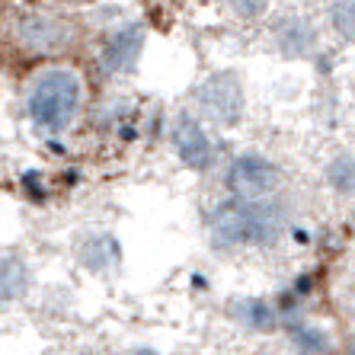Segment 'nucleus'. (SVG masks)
<instances>
[{
	"label": "nucleus",
	"mask_w": 355,
	"mask_h": 355,
	"mask_svg": "<svg viewBox=\"0 0 355 355\" xmlns=\"http://www.w3.org/2000/svg\"><path fill=\"white\" fill-rule=\"evenodd\" d=\"M218 247H269L282 237V215L272 202L224 198L205 218Z\"/></svg>",
	"instance_id": "nucleus-2"
},
{
	"label": "nucleus",
	"mask_w": 355,
	"mask_h": 355,
	"mask_svg": "<svg viewBox=\"0 0 355 355\" xmlns=\"http://www.w3.org/2000/svg\"><path fill=\"white\" fill-rule=\"evenodd\" d=\"M141 45H144V33H141L138 26H125L119 33H112L99 51V67L106 71V74H125V71H132L135 61L141 55Z\"/></svg>",
	"instance_id": "nucleus-7"
},
{
	"label": "nucleus",
	"mask_w": 355,
	"mask_h": 355,
	"mask_svg": "<svg viewBox=\"0 0 355 355\" xmlns=\"http://www.w3.org/2000/svg\"><path fill=\"white\" fill-rule=\"evenodd\" d=\"M196 103L202 119L215 125H237L247 106L237 74H211L208 80H202L196 90Z\"/></svg>",
	"instance_id": "nucleus-4"
},
{
	"label": "nucleus",
	"mask_w": 355,
	"mask_h": 355,
	"mask_svg": "<svg viewBox=\"0 0 355 355\" xmlns=\"http://www.w3.org/2000/svg\"><path fill=\"white\" fill-rule=\"evenodd\" d=\"M282 186V170L263 154H240L227 166V189L240 202H272Z\"/></svg>",
	"instance_id": "nucleus-3"
},
{
	"label": "nucleus",
	"mask_w": 355,
	"mask_h": 355,
	"mask_svg": "<svg viewBox=\"0 0 355 355\" xmlns=\"http://www.w3.org/2000/svg\"><path fill=\"white\" fill-rule=\"evenodd\" d=\"M170 141H173L176 157L189 166V170H208L218 157L211 135H208L205 125L198 122L196 116H189V112H180V116L173 119V125H170Z\"/></svg>",
	"instance_id": "nucleus-6"
},
{
	"label": "nucleus",
	"mask_w": 355,
	"mask_h": 355,
	"mask_svg": "<svg viewBox=\"0 0 355 355\" xmlns=\"http://www.w3.org/2000/svg\"><path fill=\"white\" fill-rule=\"evenodd\" d=\"M333 29L346 42H355V0H336L330 10Z\"/></svg>",
	"instance_id": "nucleus-10"
},
{
	"label": "nucleus",
	"mask_w": 355,
	"mask_h": 355,
	"mask_svg": "<svg viewBox=\"0 0 355 355\" xmlns=\"http://www.w3.org/2000/svg\"><path fill=\"white\" fill-rule=\"evenodd\" d=\"M17 39L33 55H58V51H64L71 45L74 29H71V23L64 17L45 13V10H33V13L19 17Z\"/></svg>",
	"instance_id": "nucleus-5"
},
{
	"label": "nucleus",
	"mask_w": 355,
	"mask_h": 355,
	"mask_svg": "<svg viewBox=\"0 0 355 355\" xmlns=\"http://www.w3.org/2000/svg\"><path fill=\"white\" fill-rule=\"evenodd\" d=\"M295 346H301L311 355H320V352H327L330 339H327V333H323L320 327H314V323H301L295 330Z\"/></svg>",
	"instance_id": "nucleus-11"
},
{
	"label": "nucleus",
	"mask_w": 355,
	"mask_h": 355,
	"mask_svg": "<svg viewBox=\"0 0 355 355\" xmlns=\"http://www.w3.org/2000/svg\"><path fill=\"white\" fill-rule=\"evenodd\" d=\"M234 314L247 323V327H253V330H272L275 327L272 307L266 304V301H259V297H243V301H237V304H234Z\"/></svg>",
	"instance_id": "nucleus-9"
},
{
	"label": "nucleus",
	"mask_w": 355,
	"mask_h": 355,
	"mask_svg": "<svg viewBox=\"0 0 355 355\" xmlns=\"http://www.w3.org/2000/svg\"><path fill=\"white\" fill-rule=\"evenodd\" d=\"M330 182H333V189H336V192L355 196V160H352V157L333 160V166H330Z\"/></svg>",
	"instance_id": "nucleus-12"
},
{
	"label": "nucleus",
	"mask_w": 355,
	"mask_h": 355,
	"mask_svg": "<svg viewBox=\"0 0 355 355\" xmlns=\"http://www.w3.org/2000/svg\"><path fill=\"white\" fill-rule=\"evenodd\" d=\"M29 288V266L13 253H0V301H17Z\"/></svg>",
	"instance_id": "nucleus-8"
},
{
	"label": "nucleus",
	"mask_w": 355,
	"mask_h": 355,
	"mask_svg": "<svg viewBox=\"0 0 355 355\" xmlns=\"http://www.w3.org/2000/svg\"><path fill=\"white\" fill-rule=\"evenodd\" d=\"M307 39H314V33H295V19H288V23H282L279 26V42H282V49H288V51H304L311 42Z\"/></svg>",
	"instance_id": "nucleus-13"
},
{
	"label": "nucleus",
	"mask_w": 355,
	"mask_h": 355,
	"mask_svg": "<svg viewBox=\"0 0 355 355\" xmlns=\"http://www.w3.org/2000/svg\"><path fill=\"white\" fill-rule=\"evenodd\" d=\"M83 109V77L71 67H45L26 87V116L45 135H64Z\"/></svg>",
	"instance_id": "nucleus-1"
},
{
	"label": "nucleus",
	"mask_w": 355,
	"mask_h": 355,
	"mask_svg": "<svg viewBox=\"0 0 355 355\" xmlns=\"http://www.w3.org/2000/svg\"><path fill=\"white\" fill-rule=\"evenodd\" d=\"M346 355H355V346H352V349H349V352H346Z\"/></svg>",
	"instance_id": "nucleus-15"
},
{
	"label": "nucleus",
	"mask_w": 355,
	"mask_h": 355,
	"mask_svg": "<svg viewBox=\"0 0 355 355\" xmlns=\"http://www.w3.org/2000/svg\"><path fill=\"white\" fill-rule=\"evenodd\" d=\"M227 7L240 19H259L269 10V0H227Z\"/></svg>",
	"instance_id": "nucleus-14"
}]
</instances>
